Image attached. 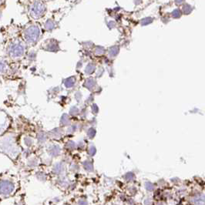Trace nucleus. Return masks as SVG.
<instances>
[{
    "mask_svg": "<svg viewBox=\"0 0 205 205\" xmlns=\"http://www.w3.org/2000/svg\"><path fill=\"white\" fill-rule=\"evenodd\" d=\"M39 29L35 26H32L27 29L25 32V36L26 39L29 42L36 41L39 36Z\"/></svg>",
    "mask_w": 205,
    "mask_h": 205,
    "instance_id": "1",
    "label": "nucleus"
},
{
    "mask_svg": "<svg viewBox=\"0 0 205 205\" xmlns=\"http://www.w3.org/2000/svg\"><path fill=\"white\" fill-rule=\"evenodd\" d=\"M5 64L4 63H2V62H0V73H2V72L4 71V70H5Z\"/></svg>",
    "mask_w": 205,
    "mask_h": 205,
    "instance_id": "5",
    "label": "nucleus"
},
{
    "mask_svg": "<svg viewBox=\"0 0 205 205\" xmlns=\"http://www.w3.org/2000/svg\"><path fill=\"white\" fill-rule=\"evenodd\" d=\"M42 8H43L42 5H35L33 6V8H32V12L36 15H39V13H42Z\"/></svg>",
    "mask_w": 205,
    "mask_h": 205,
    "instance_id": "4",
    "label": "nucleus"
},
{
    "mask_svg": "<svg viewBox=\"0 0 205 205\" xmlns=\"http://www.w3.org/2000/svg\"><path fill=\"white\" fill-rule=\"evenodd\" d=\"M13 191V184L11 182L4 180L0 183V193L2 194H9Z\"/></svg>",
    "mask_w": 205,
    "mask_h": 205,
    "instance_id": "2",
    "label": "nucleus"
},
{
    "mask_svg": "<svg viewBox=\"0 0 205 205\" xmlns=\"http://www.w3.org/2000/svg\"><path fill=\"white\" fill-rule=\"evenodd\" d=\"M9 53H10L11 56H15V57L20 56L23 53V47L20 44H13L9 49Z\"/></svg>",
    "mask_w": 205,
    "mask_h": 205,
    "instance_id": "3",
    "label": "nucleus"
}]
</instances>
